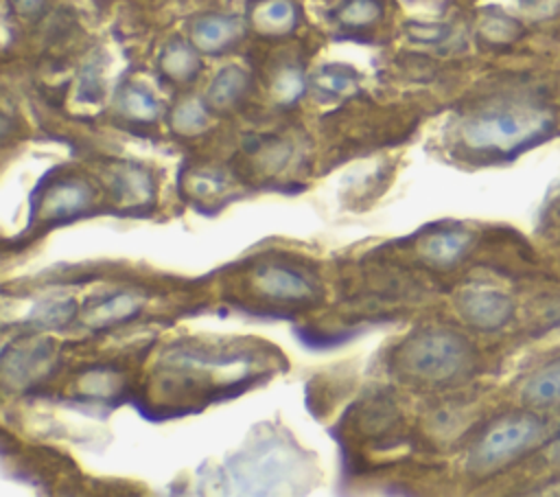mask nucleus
Returning a JSON list of instances; mask_svg holds the SVG:
<instances>
[{
    "instance_id": "nucleus-1",
    "label": "nucleus",
    "mask_w": 560,
    "mask_h": 497,
    "mask_svg": "<svg viewBox=\"0 0 560 497\" xmlns=\"http://www.w3.org/2000/svg\"><path fill=\"white\" fill-rule=\"evenodd\" d=\"M468 363V344L451 331L424 328L400 344L394 366L411 379L446 381Z\"/></svg>"
},
{
    "instance_id": "nucleus-2",
    "label": "nucleus",
    "mask_w": 560,
    "mask_h": 497,
    "mask_svg": "<svg viewBox=\"0 0 560 497\" xmlns=\"http://www.w3.org/2000/svg\"><path fill=\"white\" fill-rule=\"evenodd\" d=\"M549 116L532 107H501L470 118L462 136L468 147L481 151H516L542 136Z\"/></svg>"
},
{
    "instance_id": "nucleus-3",
    "label": "nucleus",
    "mask_w": 560,
    "mask_h": 497,
    "mask_svg": "<svg viewBox=\"0 0 560 497\" xmlns=\"http://www.w3.org/2000/svg\"><path fill=\"white\" fill-rule=\"evenodd\" d=\"M542 434V425L532 416H508L494 423L472 447L470 469L477 473L494 471L514 455L532 447Z\"/></svg>"
},
{
    "instance_id": "nucleus-4",
    "label": "nucleus",
    "mask_w": 560,
    "mask_h": 497,
    "mask_svg": "<svg viewBox=\"0 0 560 497\" xmlns=\"http://www.w3.org/2000/svg\"><path fill=\"white\" fill-rule=\"evenodd\" d=\"M462 317L483 331L503 326L512 315V300L492 287H468L457 296Z\"/></svg>"
},
{
    "instance_id": "nucleus-5",
    "label": "nucleus",
    "mask_w": 560,
    "mask_h": 497,
    "mask_svg": "<svg viewBox=\"0 0 560 497\" xmlns=\"http://www.w3.org/2000/svg\"><path fill=\"white\" fill-rule=\"evenodd\" d=\"M254 285L262 296L282 302H302L313 296L311 282L284 265H265L256 271Z\"/></svg>"
},
{
    "instance_id": "nucleus-6",
    "label": "nucleus",
    "mask_w": 560,
    "mask_h": 497,
    "mask_svg": "<svg viewBox=\"0 0 560 497\" xmlns=\"http://www.w3.org/2000/svg\"><path fill=\"white\" fill-rule=\"evenodd\" d=\"M241 37V22L232 15H201L190 26V42L201 53L219 55Z\"/></svg>"
},
{
    "instance_id": "nucleus-7",
    "label": "nucleus",
    "mask_w": 560,
    "mask_h": 497,
    "mask_svg": "<svg viewBox=\"0 0 560 497\" xmlns=\"http://www.w3.org/2000/svg\"><path fill=\"white\" fill-rule=\"evenodd\" d=\"M252 24L262 35H287L298 26L293 0H260L252 11Z\"/></svg>"
},
{
    "instance_id": "nucleus-8",
    "label": "nucleus",
    "mask_w": 560,
    "mask_h": 497,
    "mask_svg": "<svg viewBox=\"0 0 560 497\" xmlns=\"http://www.w3.org/2000/svg\"><path fill=\"white\" fill-rule=\"evenodd\" d=\"M90 201V190L85 184L66 180L55 184L42 199L44 219H63L79 212Z\"/></svg>"
},
{
    "instance_id": "nucleus-9",
    "label": "nucleus",
    "mask_w": 560,
    "mask_h": 497,
    "mask_svg": "<svg viewBox=\"0 0 560 497\" xmlns=\"http://www.w3.org/2000/svg\"><path fill=\"white\" fill-rule=\"evenodd\" d=\"M468 245H470V234H466L464 230H438L422 239L420 254L424 261L444 267L459 261V256L468 250Z\"/></svg>"
},
{
    "instance_id": "nucleus-10",
    "label": "nucleus",
    "mask_w": 560,
    "mask_h": 497,
    "mask_svg": "<svg viewBox=\"0 0 560 497\" xmlns=\"http://www.w3.org/2000/svg\"><path fill=\"white\" fill-rule=\"evenodd\" d=\"M50 348L48 344L35 348H18L4 355V377L15 383H28L33 377L37 379L44 368L50 363Z\"/></svg>"
},
{
    "instance_id": "nucleus-11",
    "label": "nucleus",
    "mask_w": 560,
    "mask_h": 497,
    "mask_svg": "<svg viewBox=\"0 0 560 497\" xmlns=\"http://www.w3.org/2000/svg\"><path fill=\"white\" fill-rule=\"evenodd\" d=\"M138 307H140V302L136 296L114 293V296H107V298H101V300L88 304L83 311V322L88 326L103 328V326H109V324L131 317L138 311Z\"/></svg>"
},
{
    "instance_id": "nucleus-12",
    "label": "nucleus",
    "mask_w": 560,
    "mask_h": 497,
    "mask_svg": "<svg viewBox=\"0 0 560 497\" xmlns=\"http://www.w3.org/2000/svg\"><path fill=\"white\" fill-rule=\"evenodd\" d=\"M247 83H249V77L243 68L228 66L212 79L208 88V103L217 109L232 107L245 94Z\"/></svg>"
},
{
    "instance_id": "nucleus-13",
    "label": "nucleus",
    "mask_w": 560,
    "mask_h": 497,
    "mask_svg": "<svg viewBox=\"0 0 560 497\" xmlns=\"http://www.w3.org/2000/svg\"><path fill=\"white\" fill-rule=\"evenodd\" d=\"M160 68L173 81H190L199 70L197 48L182 39L166 44L160 55Z\"/></svg>"
},
{
    "instance_id": "nucleus-14",
    "label": "nucleus",
    "mask_w": 560,
    "mask_h": 497,
    "mask_svg": "<svg viewBox=\"0 0 560 497\" xmlns=\"http://www.w3.org/2000/svg\"><path fill=\"white\" fill-rule=\"evenodd\" d=\"M523 396L534 405L560 403V359L538 370L523 388Z\"/></svg>"
},
{
    "instance_id": "nucleus-15",
    "label": "nucleus",
    "mask_w": 560,
    "mask_h": 497,
    "mask_svg": "<svg viewBox=\"0 0 560 497\" xmlns=\"http://www.w3.org/2000/svg\"><path fill=\"white\" fill-rule=\"evenodd\" d=\"M118 109L125 116L142 123H151L160 116L158 99L142 85H125L118 94Z\"/></svg>"
},
{
    "instance_id": "nucleus-16",
    "label": "nucleus",
    "mask_w": 560,
    "mask_h": 497,
    "mask_svg": "<svg viewBox=\"0 0 560 497\" xmlns=\"http://www.w3.org/2000/svg\"><path fill=\"white\" fill-rule=\"evenodd\" d=\"M313 83L322 94L341 96V94H348L357 88V74H354L352 68L335 63V66L319 68L317 74L313 77Z\"/></svg>"
},
{
    "instance_id": "nucleus-17",
    "label": "nucleus",
    "mask_w": 560,
    "mask_h": 497,
    "mask_svg": "<svg viewBox=\"0 0 560 497\" xmlns=\"http://www.w3.org/2000/svg\"><path fill=\"white\" fill-rule=\"evenodd\" d=\"M383 13V4L378 0H346L337 11L335 18L348 28H363L374 24Z\"/></svg>"
},
{
    "instance_id": "nucleus-18",
    "label": "nucleus",
    "mask_w": 560,
    "mask_h": 497,
    "mask_svg": "<svg viewBox=\"0 0 560 497\" xmlns=\"http://www.w3.org/2000/svg\"><path fill=\"white\" fill-rule=\"evenodd\" d=\"M171 125L177 134H184V136L199 134L208 125V109L199 99H186L173 109Z\"/></svg>"
},
{
    "instance_id": "nucleus-19",
    "label": "nucleus",
    "mask_w": 560,
    "mask_h": 497,
    "mask_svg": "<svg viewBox=\"0 0 560 497\" xmlns=\"http://www.w3.org/2000/svg\"><path fill=\"white\" fill-rule=\"evenodd\" d=\"M116 190L120 193V197H136V199H144L151 197L153 193V182L149 177V173H144L138 166H125L118 171L116 182H114Z\"/></svg>"
},
{
    "instance_id": "nucleus-20",
    "label": "nucleus",
    "mask_w": 560,
    "mask_h": 497,
    "mask_svg": "<svg viewBox=\"0 0 560 497\" xmlns=\"http://www.w3.org/2000/svg\"><path fill=\"white\" fill-rule=\"evenodd\" d=\"M273 92H276V99L280 103H293L295 99L302 96L304 92V79L302 74L295 70V68H287L278 74L276 83H273Z\"/></svg>"
},
{
    "instance_id": "nucleus-21",
    "label": "nucleus",
    "mask_w": 560,
    "mask_h": 497,
    "mask_svg": "<svg viewBox=\"0 0 560 497\" xmlns=\"http://www.w3.org/2000/svg\"><path fill=\"white\" fill-rule=\"evenodd\" d=\"M9 2H11V7H13L15 13L28 18V15H35V13L44 7L46 0H9Z\"/></svg>"
}]
</instances>
